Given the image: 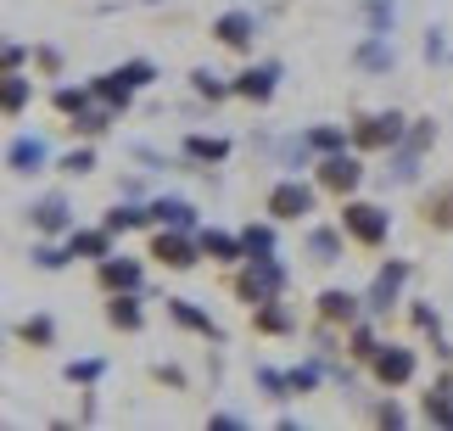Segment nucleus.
I'll return each instance as SVG.
<instances>
[{"label": "nucleus", "mask_w": 453, "mask_h": 431, "mask_svg": "<svg viewBox=\"0 0 453 431\" xmlns=\"http://www.w3.org/2000/svg\"><path fill=\"white\" fill-rule=\"evenodd\" d=\"M286 291V269L274 258H252V269L241 274V297L247 303H274Z\"/></svg>", "instance_id": "nucleus-1"}, {"label": "nucleus", "mask_w": 453, "mask_h": 431, "mask_svg": "<svg viewBox=\"0 0 453 431\" xmlns=\"http://www.w3.org/2000/svg\"><path fill=\"white\" fill-rule=\"evenodd\" d=\"M353 141L364 151H387V146L403 141V118H397V112H375V118H364V124L353 129Z\"/></svg>", "instance_id": "nucleus-2"}, {"label": "nucleus", "mask_w": 453, "mask_h": 431, "mask_svg": "<svg viewBox=\"0 0 453 431\" xmlns=\"http://www.w3.org/2000/svg\"><path fill=\"white\" fill-rule=\"evenodd\" d=\"M342 224L364 241V247H380V241H387V213L370 208V202H353V208H342Z\"/></svg>", "instance_id": "nucleus-3"}, {"label": "nucleus", "mask_w": 453, "mask_h": 431, "mask_svg": "<svg viewBox=\"0 0 453 431\" xmlns=\"http://www.w3.org/2000/svg\"><path fill=\"white\" fill-rule=\"evenodd\" d=\"M196 247H202V241L180 235V224H173L168 235H157V241H151V258H163L168 269H190V264H196Z\"/></svg>", "instance_id": "nucleus-4"}, {"label": "nucleus", "mask_w": 453, "mask_h": 431, "mask_svg": "<svg viewBox=\"0 0 453 431\" xmlns=\"http://www.w3.org/2000/svg\"><path fill=\"white\" fill-rule=\"evenodd\" d=\"M358 180H364V168L353 158L325 151V163H319V185H325V191H358Z\"/></svg>", "instance_id": "nucleus-5"}, {"label": "nucleus", "mask_w": 453, "mask_h": 431, "mask_svg": "<svg viewBox=\"0 0 453 431\" xmlns=\"http://www.w3.org/2000/svg\"><path fill=\"white\" fill-rule=\"evenodd\" d=\"M308 208H313V191L297 185V180H286V185H274V191H269V213L274 219H303Z\"/></svg>", "instance_id": "nucleus-6"}, {"label": "nucleus", "mask_w": 453, "mask_h": 431, "mask_svg": "<svg viewBox=\"0 0 453 431\" xmlns=\"http://www.w3.org/2000/svg\"><path fill=\"white\" fill-rule=\"evenodd\" d=\"M403 281H409V264H387V269L375 274V286H370V308H375V314H387V308L397 303Z\"/></svg>", "instance_id": "nucleus-7"}, {"label": "nucleus", "mask_w": 453, "mask_h": 431, "mask_svg": "<svg viewBox=\"0 0 453 431\" xmlns=\"http://www.w3.org/2000/svg\"><path fill=\"white\" fill-rule=\"evenodd\" d=\"M375 375H380L387 387H403L409 375H414V353H409V348H380V353H375Z\"/></svg>", "instance_id": "nucleus-8"}, {"label": "nucleus", "mask_w": 453, "mask_h": 431, "mask_svg": "<svg viewBox=\"0 0 453 431\" xmlns=\"http://www.w3.org/2000/svg\"><path fill=\"white\" fill-rule=\"evenodd\" d=\"M213 34H219V40L224 45H252V34H257V23H252V12H224L219 17V23H213Z\"/></svg>", "instance_id": "nucleus-9"}, {"label": "nucleus", "mask_w": 453, "mask_h": 431, "mask_svg": "<svg viewBox=\"0 0 453 431\" xmlns=\"http://www.w3.org/2000/svg\"><path fill=\"white\" fill-rule=\"evenodd\" d=\"M431 141H437V124H431V118H426V124H414V129H409V146H403V158H397L392 174H397V180H409V174H414V158H420Z\"/></svg>", "instance_id": "nucleus-10"}, {"label": "nucleus", "mask_w": 453, "mask_h": 431, "mask_svg": "<svg viewBox=\"0 0 453 431\" xmlns=\"http://www.w3.org/2000/svg\"><path fill=\"white\" fill-rule=\"evenodd\" d=\"M274 79H280V67H247V73L235 79V96H247V101H269V96H274Z\"/></svg>", "instance_id": "nucleus-11"}, {"label": "nucleus", "mask_w": 453, "mask_h": 431, "mask_svg": "<svg viewBox=\"0 0 453 431\" xmlns=\"http://www.w3.org/2000/svg\"><path fill=\"white\" fill-rule=\"evenodd\" d=\"M420 219L431 224V230H453V185H437V191L426 196V208Z\"/></svg>", "instance_id": "nucleus-12"}, {"label": "nucleus", "mask_w": 453, "mask_h": 431, "mask_svg": "<svg viewBox=\"0 0 453 431\" xmlns=\"http://www.w3.org/2000/svg\"><path fill=\"white\" fill-rule=\"evenodd\" d=\"M28 219H34V230L57 235V230H67V202L62 196H45V202H34V208H28Z\"/></svg>", "instance_id": "nucleus-13"}, {"label": "nucleus", "mask_w": 453, "mask_h": 431, "mask_svg": "<svg viewBox=\"0 0 453 431\" xmlns=\"http://www.w3.org/2000/svg\"><path fill=\"white\" fill-rule=\"evenodd\" d=\"M151 219H157V224H180V230H190V224H196V208H190L185 196H157V202H151Z\"/></svg>", "instance_id": "nucleus-14"}, {"label": "nucleus", "mask_w": 453, "mask_h": 431, "mask_svg": "<svg viewBox=\"0 0 453 431\" xmlns=\"http://www.w3.org/2000/svg\"><path fill=\"white\" fill-rule=\"evenodd\" d=\"M101 281H107L112 291H134V286H141V264H129V258H107V264H101Z\"/></svg>", "instance_id": "nucleus-15"}, {"label": "nucleus", "mask_w": 453, "mask_h": 431, "mask_svg": "<svg viewBox=\"0 0 453 431\" xmlns=\"http://www.w3.org/2000/svg\"><path fill=\"white\" fill-rule=\"evenodd\" d=\"M168 314H173V319H180V325H185V331H202V336H219V325H213V319H207V314H202V308H196V303H185V297H168Z\"/></svg>", "instance_id": "nucleus-16"}, {"label": "nucleus", "mask_w": 453, "mask_h": 431, "mask_svg": "<svg viewBox=\"0 0 453 431\" xmlns=\"http://www.w3.org/2000/svg\"><path fill=\"white\" fill-rule=\"evenodd\" d=\"M6 163L17 168V174H40V163H45V146H40V141H12Z\"/></svg>", "instance_id": "nucleus-17"}, {"label": "nucleus", "mask_w": 453, "mask_h": 431, "mask_svg": "<svg viewBox=\"0 0 453 431\" xmlns=\"http://www.w3.org/2000/svg\"><path fill=\"white\" fill-rule=\"evenodd\" d=\"M185 158H196V163H224V158H230V141H213V135H190V141H185Z\"/></svg>", "instance_id": "nucleus-18"}, {"label": "nucleus", "mask_w": 453, "mask_h": 431, "mask_svg": "<svg viewBox=\"0 0 453 431\" xmlns=\"http://www.w3.org/2000/svg\"><path fill=\"white\" fill-rule=\"evenodd\" d=\"M426 420L431 426H453V381H442L437 392H426Z\"/></svg>", "instance_id": "nucleus-19"}, {"label": "nucleus", "mask_w": 453, "mask_h": 431, "mask_svg": "<svg viewBox=\"0 0 453 431\" xmlns=\"http://www.w3.org/2000/svg\"><path fill=\"white\" fill-rule=\"evenodd\" d=\"M202 252H207V258H224V264H230V258L247 252V241H235V235H224V230H202Z\"/></svg>", "instance_id": "nucleus-20"}, {"label": "nucleus", "mask_w": 453, "mask_h": 431, "mask_svg": "<svg viewBox=\"0 0 453 431\" xmlns=\"http://www.w3.org/2000/svg\"><path fill=\"white\" fill-rule=\"evenodd\" d=\"M107 235L112 230H79V235H67V258H107Z\"/></svg>", "instance_id": "nucleus-21"}, {"label": "nucleus", "mask_w": 453, "mask_h": 431, "mask_svg": "<svg viewBox=\"0 0 453 431\" xmlns=\"http://www.w3.org/2000/svg\"><path fill=\"white\" fill-rule=\"evenodd\" d=\"M319 314L353 325V319H358V297H347V291H325V297H319Z\"/></svg>", "instance_id": "nucleus-22"}, {"label": "nucleus", "mask_w": 453, "mask_h": 431, "mask_svg": "<svg viewBox=\"0 0 453 431\" xmlns=\"http://www.w3.org/2000/svg\"><path fill=\"white\" fill-rule=\"evenodd\" d=\"M107 319L118 325V331H141V303H134L129 291H124V297H112V303H107Z\"/></svg>", "instance_id": "nucleus-23"}, {"label": "nucleus", "mask_w": 453, "mask_h": 431, "mask_svg": "<svg viewBox=\"0 0 453 431\" xmlns=\"http://www.w3.org/2000/svg\"><path fill=\"white\" fill-rule=\"evenodd\" d=\"M90 90H96V101H107V107H118V112L129 107V84L118 79V73H101V79L90 84Z\"/></svg>", "instance_id": "nucleus-24"}, {"label": "nucleus", "mask_w": 453, "mask_h": 431, "mask_svg": "<svg viewBox=\"0 0 453 431\" xmlns=\"http://www.w3.org/2000/svg\"><path fill=\"white\" fill-rule=\"evenodd\" d=\"M308 252H313V264H336V258H342V235L336 230H313Z\"/></svg>", "instance_id": "nucleus-25"}, {"label": "nucleus", "mask_w": 453, "mask_h": 431, "mask_svg": "<svg viewBox=\"0 0 453 431\" xmlns=\"http://www.w3.org/2000/svg\"><path fill=\"white\" fill-rule=\"evenodd\" d=\"M17 336H23L28 348H50V342H57V325H50L45 314H34V319H23V325H17Z\"/></svg>", "instance_id": "nucleus-26"}, {"label": "nucleus", "mask_w": 453, "mask_h": 431, "mask_svg": "<svg viewBox=\"0 0 453 431\" xmlns=\"http://www.w3.org/2000/svg\"><path fill=\"white\" fill-rule=\"evenodd\" d=\"M257 331H269V336L291 331V308H280V303H257Z\"/></svg>", "instance_id": "nucleus-27"}, {"label": "nucleus", "mask_w": 453, "mask_h": 431, "mask_svg": "<svg viewBox=\"0 0 453 431\" xmlns=\"http://www.w3.org/2000/svg\"><path fill=\"white\" fill-rule=\"evenodd\" d=\"M107 124H112V107H107V101H101L96 112H90V107H84V112H73V129H79V135H101Z\"/></svg>", "instance_id": "nucleus-28"}, {"label": "nucleus", "mask_w": 453, "mask_h": 431, "mask_svg": "<svg viewBox=\"0 0 453 431\" xmlns=\"http://www.w3.org/2000/svg\"><path fill=\"white\" fill-rule=\"evenodd\" d=\"M241 241H247V258H269L274 252V230H269V224H252Z\"/></svg>", "instance_id": "nucleus-29"}, {"label": "nucleus", "mask_w": 453, "mask_h": 431, "mask_svg": "<svg viewBox=\"0 0 453 431\" xmlns=\"http://www.w3.org/2000/svg\"><path fill=\"white\" fill-rule=\"evenodd\" d=\"M134 224H151V208H112L107 230H134Z\"/></svg>", "instance_id": "nucleus-30"}, {"label": "nucleus", "mask_w": 453, "mask_h": 431, "mask_svg": "<svg viewBox=\"0 0 453 431\" xmlns=\"http://www.w3.org/2000/svg\"><path fill=\"white\" fill-rule=\"evenodd\" d=\"M101 370H107L101 358H79V365H67V381H79V387H96V381H101Z\"/></svg>", "instance_id": "nucleus-31"}, {"label": "nucleus", "mask_w": 453, "mask_h": 431, "mask_svg": "<svg viewBox=\"0 0 453 431\" xmlns=\"http://www.w3.org/2000/svg\"><path fill=\"white\" fill-rule=\"evenodd\" d=\"M118 79H124L129 90H141V84L157 79V67H151V62H124V67H118Z\"/></svg>", "instance_id": "nucleus-32"}, {"label": "nucleus", "mask_w": 453, "mask_h": 431, "mask_svg": "<svg viewBox=\"0 0 453 431\" xmlns=\"http://www.w3.org/2000/svg\"><path fill=\"white\" fill-rule=\"evenodd\" d=\"M358 67H370V73H380V67H392V50L380 45V40H370V45L358 50Z\"/></svg>", "instance_id": "nucleus-33"}, {"label": "nucleus", "mask_w": 453, "mask_h": 431, "mask_svg": "<svg viewBox=\"0 0 453 431\" xmlns=\"http://www.w3.org/2000/svg\"><path fill=\"white\" fill-rule=\"evenodd\" d=\"M257 381H264L269 398H286V392H291V375H280V370H257Z\"/></svg>", "instance_id": "nucleus-34"}, {"label": "nucleus", "mask_w": 453, "mask_h": 431, "mask_svg": "<svg viewBox=\"0 0 453 431\" xmlns=\"http://www.w3.org/2000/svg\"><path fill=\"white\" fill-rule=\"evenodd\" d=\"M28 107V79H6V112H23Z\"/></svg>", "instance_id": "nucleus-35"}, {"label": "nucleus", "mask_w": 453, "mask_h": 431, "mask_svg": "<svg viewBox=\"0 0 453 431\" xmlns=\"http://www.w3.org/2000/svg\"><path fill=\"white\" fill-rule=\"evenodd\" d=\"M308 146H313V151H342V129H330V124H325V129H313V135H308Z\"/></svg>", "instance_id": "nucleus-36"}, {"label": "nucleus", "mask_w": 453, "mask_h": 431, "mask_svg": "<svg viewBox=\"0 0 453 431\" xmlns=\"http://www.w3.org/2000/svg\"><path fill=\"white\" fill-rule=\"evenodd\" d=\"M353 353H358V358H375V353H380V342H375L370 325H358V331H353Z\"/></svg>", "instance_id": "nucleus-37"}, {"label": "nucleus", "mask_w": 453, "mask_h": 431, "mask_svg": "<svg viewBox=\"0 0 453 431\" xmlns=\"http://www.w3.org/2000/svg\"><path fill=\"white\" fill-rule=\"evenodd\" d=\"M196 90H202L207 101H219V96H230V90H235V84H219L213 73H196Z\"/></svg>", "instance_id": "nucleus-38"}, {"label": "nucleus", "mask_w": 453, "mask_h": 431, "mask_svg": "<svg viewBox=\"0 0 453 431\" xmlns=\"http://www.w3.org/2000/svg\"><path fill=\"white\" fill-rule=\"evenodd\" d=\"M313 381H319V370H313V365H297V370H291V392H308Z\"/></svg>", "instance_id": "nucleus-39"}, {"label": "nucleus", "mask_w": 453, "mask_h": 431, "mask_svg": "<svg viewBox=\"0 0 453 431\" xmlns=\"http://www.w3.org/2000/svg\"><path fill=\"white\" fill-rule=\"evenodd\" d=\"M67 174H90V168H96V158H90V151H67Z\"/></svg>", "instance_id": "nucleus-40"}, {"label": "nucleus", "mask_w": 453, "mask_h": 431, "mask_svg": "<svg viewBox=\"0 0 453 431\" xmlns=\"http://www.w3.org/2000/svg\"><path fill=\"white\" fill-rule=\"evenodd\" d=\"M57 107L73 118V112H84V90H57Z\"/></svg>", "instance_id": "nucleus-41"}, {"label": "nucleus", "mask_w": 453, "mask_h": 431, "mask_svg": "<svg viewBox=\"0 0 453 431\" xmlns=\"http://www.w3.org/2000/svg\"><path fill=\"white\" fill-rule=\"evenodd\" d=\"M34 264H40V269H62V252L57 247H40V252H34Z\"/></svg>", "instance_id": "nucleus-42"}, {"label": "nucleus", "mask_w": 453, "mask_h": 431, "mask_svg": "<svg viewBox=\"0 0 453 431\" xmlns=\"http://www.w3.org/2000/svg\"><path fill=\"white\" fill-rule=\"evenodd\" d=\"M380 426H403V409H397V404H380Z\"/></svg>", "instance_id": "nucleus-43"}, {"label": "nucleus", "mask_w": 453, "mask_h": 431, "mask_svg": "<svg viewBox=\"0 0 453 431\" xmlns=\"http://www.w3.org/2000/svg\"><path fill=\"white\" fill-rule=\"evenodd\" d=\"M370 23H375V28H387V23H392V6H380V0H375V6H370Z\"/></svg>", "instance_id": "nucleus-44"}]
</instances>
